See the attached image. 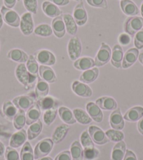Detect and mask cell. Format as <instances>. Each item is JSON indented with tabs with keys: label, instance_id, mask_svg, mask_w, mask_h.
<instances>
[{
	"label": "cell",
	"instance_id": "obj_37",
	"mask_svg": "<svg viewBox=\"0 0 143 160\" xmlns=\"http://www.w3.org/2000/svg\"><path fill=\"white\" fill-rule=\"evenodd\" d=\"M25 65H26L27 70L30 72V75H32L36 78H38L39 66L38 65V62H37L35 56L30 55L29 58H28L27 61V64Z\"/></svg>",
	"mask_w": 143,
	"mask_h": 160
},
{
	"label": "cell",
	"instance_id": "obj_62",
	"mask_svg": "<svg viewBox=\"0 0 143 160\" xmlns=\"http://www.w3.org/2000/svg\"><path fill=\"white\" fill-rule=\"evenodd\" d=\"M0 48H1V41H0Z\"/></svg>",
	"mask_w": 143,
	"mask_h": 160
},
{
	"label": "cell",
	"instance_id": "obj_22",
	"mask_svg": "<svg viewBox=\"0 0 143 160\" xmlns=\"http://www.w3.org/2000/svg\"><path fill=\"white\" fill-rule=\"evenodd\" d=\"M86 110L88 115L96 122H101L103 119V114L98 105L93 102H88L86 105Z\"/></svg>",
	"mask_w": 143,
	"mask_h": 160
},
{
	"label": "cell",
	"instance_id": "obj_48",
	"mask_svg": "<svg viewBox=\"0 0 143 160\" xmlns=\"http://www.w3.org/2000/svg\"><path fill=\"white\" fill-rule=\"evenodd\" d=\"M134 45L138 50L143 48V28L135 35Z\"/></svg>",
	"mask_w": 143,
	"mask_h": 160
},
{
	"label": "cell",
	"instance_id": "obj_7",
	"mask_svg": "<svg viewBox=\"0 0 143 160\" xmlns=\"http://www.w3.org/2000/svg\"><path fill=\"white\" fill-rule=\"evenodd\" d=\"M82 45L78 37L72 38L67 44V53L72 61H76L81 56Z\"/></svg>",
	"mask_w": 143,
	"mask_h": 160
},
{
	"label": "cell",
	"instance_id": "obj_39",
	"mask_svg": "<svg viewBox=\"0 0 143 160\" xmlns=\"http://www.w3.org/2000/svg\"><path fill=\"white\" fill-rule=\"evenodd\" d=\"M71 155L73 160H83V149L79 141H75L72 144Z\"/></svg>",
	"mask_w": 143,
	"mask_h": 160
},
{
	"label": "cell",
	"instance_id": "obj_5",
	"mask_svg": "<svg viewBox=\"0 0 143 160\" xmlns=\"http://www.w3.org/2000/svg\"><path fill=\"white\" fill-rule=\"evenodd\" d=\"M54 142L50 138H46L39 142L35 148V159H38L48 155L53 149Z\"/></svg>",
	"mask_w": 143,
	"mask_h": 160
},
{
	"label": "cell",
	"instance_id": "obj_15",
	"mask_svg": "<svg viewBox=\"0 0 143 160\" xmlns=\"http://www.w3.org/2000/svg\"><path fill=\"white\" fill-rule=\"evenodd\" d=\"M124 58V51L119 44H115L111 49V63L114 68H122V61Z\"/></svg>",
	"mask_w": 143,
	"mask_h": 160
},
{
	"label": "cell",
	"instance_id": "obj_11",
	"mask_svg": "<svg viewBox=\"0 0 143 160\" xmlns=\"http://www.w3.org/2000/svg\"><path fill=\"white\" fill-rule=\"evenodd\" d=\"M51 28H52L53 33L57 38L61 39L63 38L65 35V33H66V29H65L62 15L53 19L52 22H51Z\"/></svg>",
	"mask_w": 143,
	"mask_h": 160
},
{
	"label": "cell",
	"instance_id": "obj_24",
	"mask_svg": "<svg viewBox=\"0 0 143 160\" xmlns=\"http://www.w3.org/2000/svg\"><path fill=\"white\" fill-rule=\"evenodd\" d=\"M62 18H63L65 22L67 33L72 36L75 35L78 31V28H77V24L74 21L73 16L70 13H65L62 15Z\"/></svg>",
	"mask_w": 143,
	"mask_h": 160
},
{
	"label": "cell",
	"instance_id": "obj_63",
	"mask_svg": "<svg viewBox=\"0 0 143 160\" xmlns=\"http://www.w3.org/2000/svg\"><path fill=\"white\" fill-rule=\"evenodd\" d=\"M17 1H21V0H17Z\"/></svg>",
	"mask_w": 143,
	"mask_h": 160
},
{
	"label": "cell",
	"instance_id": "obj_54",
	"mask_svg": "<svg viewBox=\"0 0 143 160\" xmlns=\"http://www.w3.org/2000/svg\"><path fill=\"white\" fill-rule=\"evenodd\" d=\"M124 160H137V158L136 155L132 152V151L128 150L125 154Z\"/></svg>",
	"mask_w": 143,
	"mask_h": 160
},
{
	"label": "cell",
	"instance_id": "obj_55",
	"mask_svg": "<svg viewBox=\"0 0 143 160\" xmlns=\"http://www.w3.org/2000/svg\"><path fill=\"white\" fill-rule=\"evenodd\" d=\"M138 128L139 132L143 135V117L140 119V121L138 123Z\"/></svg>",
	"mask_w": 143,
	"mask_h": 160
},
{
	"label": "cell",
	"instance_id": "obj_45",
	"mask_svg": "<svg viewBox=\"0 0 143 160\" xmlns=\"http://www.w3.org/2000/svg\"><path fill=\"white\" fill-rule=\"evenodd\" d=\"M23 5L28 12L32 14H37L38 11V2L37 0H22Z\"/></svg>",
	"mask_w": 143,
	"mask_h": 160
},
{
	"label": "cell",
	"instance_id": "obj_27",
	"mask_svg": "<svg viewBox=\"0 0 143 160\" xmlns=\"http://www.w3.org/2000/svg\"><path fill=\"white\" fill-rule=\"evenodd\" d=\"M70 130V127L66 124H62L57 127L52 136V141L55 144L59 143L67 136Z\"/></svg>",
	"mask_w": 143,
	"mask_h": 160
},
{
	"label": "cell",
	"instance_id": "obj_4",
	"mask_svg": "<svg viewBox=\"0 0 143 160\" xmlns=\"http://www.w3.org/2000/svg\"><path fill=\"white\" fill-rule=\"evenodd\" d=\"M111 49L107 44L102 42L100 49L96 54L95 64L97 67H102L111 60Z\"/></svg>",
	"mask_w": 143,
	"mask_h": 160
},
{
	"label": "cell",
	"instance_id": "obj_44",
	"mask_svg": "<svg viewBox=\"0 0 143 160\" xmlns=\"http://www.w3.org/2000/svg\"><path fill=\"white\" fill-rule=\"evenodd\" d=\"M81 142L84 147V149H89L94 147L93 141L91 139L88 131H84L81 135Z\"/></svg>",
	"mask_w": 143,
	"mask_h": 160
},
{
	"label": "cell",
	"instance_id": "obj_47",
	"mask_svg": "<svg viewBox=\"0 0 143 160\" xmlns=\"http://www.w3.org/2000/svg\"><path fill=\"white\" fill-rule=\"evenodd\" d=\"M5 158L7 160H20L18 152L11 147H8L6 149Z\"/></svg>",
	"mask_w": 143,
	"mask_h": 160
},
{
	"label": "cell",
	"instance_id": "obj_2",
	"mask_svg": "<svg viewBox=\"0 0 143 160\" xmlns=\"http://www.w3.org/2000/svg\"><path fill=\"white\" fill-rule=\"evenodd\" d=\"M0 11H1L4 22L8 26L12 28H18L20 26L21 17L16 11L2 6Z\"/></svg>",
	"mask_w": 143,
	"mask_h": 160
},
{
	"label": "cell",
	"instance_id": "obj_34",
	"mask_svg": "<svg viewBox=\"0 0 143 160\" xmlns=\"http://www.w3.org/2000/svg\"><path fill=\"white\" fill-rule=\"evenodd\" d=\"M73 114L76 122H78L80 124H88L92 122V119L88 115V114H87L82 109H80V108H75V109H74Z\"/></svg>",
	"mask_w": 143,
	"mask_h": 160
},
{
	"label": "cell",
	"instance_id": "obj_21",
	"mask_svg": "<svg viewBox=\"0 0 143 160\" xmlns=\"http://www.w3.org/2000/svg\"><path fill=\"white\" fill-rule=\"evenodd\" d=\"M96 66L95 61L90 57H82L74 62V67L78 70H87Z\"/></svg>",
	"mask_w": 143,
	"mask_h": 160
},
{
	"label": "cell",
	"instance_id": "obj_46",
	"mask_svg": "<svg viewBox=\"0 0 143 160\" xmlns=\"http://www.w3.org/2000/svg\"><path fill=\"white\" fill-rule=\"evenodd\" d=\"M99 155V151L96 148L84 149L83 150V158L85 160H93L97 158Z\"/></svg>",
	"mask_w": 143,
	"mask_h": 160
},
{
	"label": "cell",
	"instance_id": "obj_26",
	"mask_svg": "<svg viewBox=\"0 0 143 160\" xmlns=\"http://www.w3.org/2000/svg\"><path fill=\"white\" fill-rule=\"evenodd\" d=\"M99 75V70L98 68H93L91 69L84 71L79 77L80 82L84 84H91L96 81Z\"/></svg>",
	"mask_w": 143,
	"mask_h": 160
},
{
	"label": "cell",
	"instance_id": "obj_19",
	"mask_svg": "<svg viewBox=\"0 0 143 160\" xmlns=\"http://www.w3.org/2000/svg\"><path fill=\"white\" fill-rule=\"evenodd\" d=\"M96 104L102 110H114L117 108V102L113 98L103 96L96 100Z\"/></svg>",
	"mask_w": 143,
	"mask_h": 160
},
{
	"label": "cell",
	"instance_id": "obj_33",
	"mask_svg": "<svg viewBox=\"0 0 143 160\" xmlns=\"http://www.w3.org/2000/svg\"><path fill=\"white\" fill-rule=\"evenodd\" d=\"M126 143L124 141H120L113 148L111 153V160H122L125 156Z\"/></svg>",
	"mask_w": 143,
	"mask_h": 160
},
{
	"label": "cell",
	"instance_id": "obj_38",
	"mask_svg": "<svg viewBox=\"0 0 143 160\" xmlns=\"http://www.w3.org/2000/svg\"><path fill=\"white\" fill-rule=\"evenodd\" d=\"M42 130V122L38 120L35 123L31 124L27 130V138L33 140L38 136Z\"/></svg>",
	"mask_w": 143,
	"mask_h": 160
},
{
	"label": "cell",
	"instance_id": "obj_32",
	"mask_svg": "<svg viewBox=\"0 0 143 160\" xmlns=\"http://www.w3.org/2000/svg\"><path fill=\"white\" fill-rule=\"evenodd\" d=\"M59 115L61 119L64 122L68 124H74L76 122V120L74 118L73 112L66 107H61L58 109Z\"/></svg>",
	"mask_w": 143,
	"mask_h": 160
},
{
	"label": "cell",
	"instance_id": "obj_3",
	"mask_svg": "<svg viewBox=\"0 0 143 160\" xmlns=\"http://www.w3.org/2000/svg\"><path fill=\"white\" fill-rule=\"evenodd\" d=\"M16 77L18 81L24 86L25 88L29 87L31 83L35 81L36 78L30 75L28 72L26 65L24 63H20L16 69Z\"/></svg>",
	"mask_w": 143,
	"mask_h": 160
},
{
	"label": "cell",
	"instance_id": "obj_14",
	"mask_svg": "<svg viewBox=\"0 0 143 160\" xmlns=\"http://www.w3.org/2000/svg\"><path fill=\"white\" fill-rule=\"evenodd\" d=\"M139 56V50L136 48H131L124 55L122 61V68L127 69L135 63Z\"/></svg>",
	"mask_w": 143,
	"mask_h": 160
},
{
	"label": "cell",
	"instance_id": "obj_49",
	"mask_svg": "<svg viewBox=\"0 0 143 160\" xmlns=\"http://www.w3.org/2000/svg\"><path fill=\"white\" fill-rule=\"evenodd\" d=\"M86 2L91 7L95 8H107L108 7L107 0H86Z\"/></svg>",
	"mask_w": 143,
	"mask_h": 160
},
{
	"label": "cell",
	"instance_id": "obj_43",
	"mask_svg": "<svg viewBox=\"0 0 143 160\" xmlns=\"http://www.w3.org/2000/svg\"><path fill=\"white\" fill-rule=\"evenodd\" d=\"M58 108H54L52 109L46 110L44 114V121L47 126L51 125L56 118Z\"/></svg>",
	"mask_w": 143,
	"mask_h": 160
},
{
	"label": "cell",
	"instance_id": "obj_1",
	"mask_svg": "<svg viewBox=\"0 0 143 160\" xmlns=\"http://www.w3.org/2000/svg\"><path fill=\"white\" fill-rule=\"evenodd\" d=\"M143 28V18L139 16H130L126 19L124 30L129 35H134Z\"/></svg>",
	"mask_w": 143,
	"mask_h": 160
},
{
	"label": "cell",
	"instance_id": "obj_59",
	"mask_svg": "<svg viewBox=\"0 0 143 160\" xmlns=\"http://www.w3.org/2000/svg\"><path fill=\"white\" fill-rule=\"evenodd\" d=\"M38 160H53V159L48 157V158H42V159H39Z\"/></svg>",
	"mask_w": 143,
	"mask_h": 160
},
{
	"label": "cell",
	"instance_id": "obj_13",
	"mask_svg": "<svg viewBox=\"0 0 143 160\" xmlns=\"http://www.w3.org/2000/svg\"><path fill=\"white\" fill-rule=\"evenodd\" d=\"M35 100L30 96H21L16 97L13 99V103L19 110L27 111L35 103Z\"/></svg>",
	"mask_w": 143,
	"mask_h": 160
},
{
	"label": "cell",
	"instance_id": "obj_56",
	"mask_svg": "<svg viewBox=\"0 0 143 160\" xmlns=\"http://www.w3.org/2000/svg\"><path fill=\"white\" fill-rule=\"evenodd\" d=\"M4 150H5V148H4V144H3L2 142L0 141V157L4 155Z\"/></svg>",
	"mask_w": 143,
	"mask_h": 160
},
{
	"label": "cell",
	"instance_id": "obj_28",
	"mask_svg": "<svg viewBox=\"0 0 143 160\" xmlns=\"http://www.w3.org/2000/svg\"><path fill=\"white\" fill-rule=\"evenodd\" d=\"M27 140V133L24 129H21L11 136L10 140V146L13 148L21 147Z\"/></svg>",
	"mask_w": 143,
	"mask_h": 160
},
{
	"label": "cell",
	"instance_id": "obj_29",
	"mask_svg": "<svg viewBox=\"0 0 143 160\" xmlns=\"http://www.w3.org/2000/svg\"><path fill=\"white\" fill-rule=\"evenodd\" d=\"M37 103L40 108V109L43 110H48L52 109L54 108H58L59 102L56 98L51 96H46L44 98H40L37 102Z\"/></svg>",
	"mask_w": 143,
	"mask_h": 160
},
{
	"label": "cell",
	"instance_id": "obj_58",
	"mask_svg": "<svg viewBox=\"0 0 143 160\" xmlns=\"http://www.w3.org/2000/svg\"><path fill=\"white\" fill-rule=\"evenodd\" d=\"M138 59H139V61L141 62V63L143 65V53H141L139 54Z\"/></svg>",
	"mask_w": 143,
	"mask_h": 160
},
{
	"label": "cell",
	"instance_id": "obj_12",
	"mask_svg": "<svg viewBox=\"0 0 143 160\" xmlns=\"http://www.w3.org/2000/svg\"><path fill=\"white\" fill-rule=\"evenodd\" d=\"M74 93L83 98H89L93 95V91L90 87L81 82L74 81L72 85Z\"/></svg>",
	"mask_w": 143,
	"mask_h": 160
},
{
	"label": "cell",
	"instance_id": "obj_8",
	"mask_svg": "<svg viewBox=\"0 0 143 160\" xmlns=\"http://www.w3.org/2000/svg\"><path fill=\"white\" fill-rule=\"evenodd\" d=\"M35 58L37 62L42 65L51 66L56 62V58L54 54L47 49H41L37 51L35 53Z\"/></svg>",
	"mask_w": 143,
	"mask_h": 160
},
{
	"label": "cell",
	"instance_id": "obj_64",
	"mask_svg": "<svg viewBox=\"0 0 143 160\" xmlns=\"http://www.w3.org/2000/svg\"><path fill=\"white\" fill-rule=\"evenodd\" d=\"M120 1H121V0H120Z\"/></svg>",
	"mask_w": 143,
	"mask_h": 160
},
{
	"label": "cell",
	"instance_id": "obj_61",
	"mask_svg": "<svg viewBox=\"0 0 143 160\" xmlns=\"http://www.w3.org/2000/svg\"><path fill=\"white\" fill-rule=\"evenodd\" d=\"M74 1H76V2H82L83 0H74Z\"/></svg>",
	"mask_w": 143,
	"mask_h": 160
},
{
	"label": "cell",
	"instance_id": "obj_6",
	"mask_svg": "<svg viewBox=\"0 0 143 160\" xmlns=\"http://www.w3.org/2000/svg\"><path fill=\"white\" fill-rule=\"evenodd\" d=\"M19 27L21 32L25 36H29L32 34L35 30V23H34L32 14L28 11L22 14Z\"/></svg>",
	"mask_w": 143,
	"mask_h": 160
},
{
	"label": "cell",
	"instance_id": "obj_20",
	"mask_svg": "<svg viewBox=\"0 0 143 160\" xmlns=\"http://www.w3.org/2000/svg\"><path fill=\"white\" fill-rule=\"evenodd\" d=\"M7 58L14 62L25 63L27 61L29 56L24 51L19 49V48H13L8 52Z\"/></svg>",
	"mask_w": 143,
	"mask_h": 160
},
{
	"label": "cell",
	"instance_id": "obj_9",
	"mask_svg": "<svg viewBox=\"0 0 143 160\" xmlns=\"http://www.w3.org/2000/svg\"><path fill=\"white\" fill-rule=\"evenodd\" d=\"M72 16L76 23L79 26H83L88 21V15L84 2H80L75 6L73 11Z\"/></svg>",
	"mask_w": 143,
	"mask_h": 160
},
{
	"label": "cell",
	"instance_id": "obj_17",
	"mask_svg": "<svg viewBox=\"0 0 143 160\" xmlns=\"http://www.w3.org/2000/svg\"><path fill=\"white\" fill-rule=\"evenodd\" d=\"M120 7L122 12L128 16H136L139 13V8L131 0H121Z\"/></svg>",
	"mask_w": 143,
	"mask_h": 160
},
{
	"label": "cell",
	"instance_id": "obj_30",
	"mask_svg": "<svg viewBox=\"0 0 143 160\" xmlns=\"http://www.w3.org/2000/svg\"><path fill=\"white\" fill-rule=\"evenodd\" d=\"M143 117V108L136 106L128 110L124 116V119L129 122H136Z\"/></svg>",
	"mask_w": 143,
	"mask_h": 160
},
{
	"label": "cell",
	"instance_id": "obj_31",
	"mask_svg": "<svg viewBox=\"0 0 143 160\" xmlns=\"http://www.w3.org/2000/svg\"><path fill=\"white\" fill-rule=\"evenodd\" d=\"M38 78V80H37L36 85L35 93L37 98L40 99L47 96L48 92H49V86H48V83L44 81V79L40 78Z\"/></svg>",
	"mask_w": 143,
	"mask_h": 160
},
{
	"label": "cell",
	"instance_id": "obj_52",
	"mask_svg": "<svg viewBox=\"0 0 143 160\" xmlns=\"http://www.w3.org/2000/svg\"><path fill=\"white\" fill-rule=\"evenodd\" d=\"M58 7H65L70 3V0H48Z\"/></svg>",
	"mask_w": 143,
	"mask_h": 160
},
{
	"label": "cell",
	"instance_id": "obj_35",
	"mask_svg": "<svg viewBox=\"0 0 143 160\" xmlns=\"http://www.w3.org/2000/svg\"><path fill=\"white\" fill-rule=\"evenodd\" d=\"M34 34L35 35L39 37H42V38H48L53 35L52 28L47 23H42L35 28L34 30Z\"/></svg>",
	"mask_w": 143,
	"mask_h": 160
},
{
	"label": "cell",
	"instance_id": "obj_50",
	"mask_svg": "<svg viewBox=\"0 0 143 160\" xmlns=\"http://www.w3.org/2000/svg\"><path fill=\"white\" fill-rule=\"evenodd\" d=\"M118 41L120 44H121L123 46H127L131 43V39L130 35H128V34L124 32V33H121L119 35Z\"/></svg>",
	"mask_w": 143,
	"mask_h": 160
},
{
	"label": "cell",
	"instance_id": "obj_57",
	"mask_svg": "<svg viewBox=\"0 0 143 160\" xmlns=\"http://www.w3.org/2000/svg\"><path fill=\"white\" fill-rule=\"evenodd\" d=\"M4 20H3L2 18V13H1V11H0V30L2 29V28L3 27V25H4Z\"/></svg>",
	"mask_w": 143,
	"mask_h": 160
},
{
	"label": "cell",
	"instance_id": "obj_23",
	"mask_svg": "<svg viewBox=\"0 0 143 160\" xmlns=\"http://www.w3.org/2000/svg\"><path fill=\"white\" fill-rule=\"evenodd\" d=\"M39 73L42 79L47 83L52 84L56 81V75L51 68L47 65H40L39 68Z\"/></svg>",
	"mask_w": 143,
	"mask_h": 160
},
{
	"label": "cell",
	"instance_id": "obj_25",
	"mask_svg": "<svg viewBox=\"0 0 143 160\" xmlns=\"http://www.w3.org/2000/svg\"><path fill=\"white\" fill-rule=\"evenodd\" d=\"M40 115H41V109L38 104L34 103L29 109H28L26 115V124L31 125L33 123L38 121Z\"/></svg>",
	"mask_w": 143,
	"mask_h": 160
},
{
	"label": "cell",
	"instance_id": "obj_18",
	"mask_svg": "<svg viewBox=\"0 0 143 160\" xmlns=\"http://www.w3.org/2000/svg\"><path fill=\"white\" fill-rule=\"evenodd\" d=\"M110 123L111 127L115 130H122L124 127V118L121 113V110L116 109L111 114L110 117Z\"/></svg>",
	"mask_w": 143,
	"mask_h": 160
},
{
	"label": "cell",
	"instance_id": "obj_36",
	"mask_svg": "<svg viewBox=\"0 0 143 160\" xmlns=\"http://www.w3.org/2000/svg\"><path fill=\"white\" fill-rule=\"evenodd\" d=\"M2 109L4 115L11 120L15 118L17 112H18V110H17L18 108L13 103V102L10 101H7L4 102Z\"/></svg>",
	"mask_w": 143,
	"mask_h": 160
},
{
	"label": "cell",
	"instance_id": "obj_41",
	"mask_svg": "<svg viewBox=\"0 0 143 160\" xmlns=\"http://www.w3.org/2000/svg\"><path fill=\"white\" fill-rule=\"evenodd\" d=\"M34 158L32 146L29 142H25L21 152V160H34Z\"/></svg>",
	"mask_w": 143,
	"mask_h": 160
},
{
	"label": "cell",
	"instance_id": "obj_60",
	"mask_svg": "<svg viewBox=\"0 0 143 160\" xmlns=\"http://www.w3.org/2000/svg\"><path fill=\"white\" fill-rule=\"evenodd\" d=\"M141 15H142V17L143 18V2L142 3L141 7Z\"/></svg>",
	"mask_w": 143,
	"mask_h": 160
},
{
	"label": "cell",
	"instance_id": "obj_40",
	"mask_svg": "<svg viewBox=\"0 0 143 160\" xmlns=\"http://www.w3.org/2000/svg\"><path fill=\"white\" fill-rule=\"evenodd\" d=\"M26 123V115L25 111L19 110L13 118V125L17 130H21Z\"/></svg>",
	"mask_w": 143,
	"mask_h": 160
},
{
	"label": "cell",
	"instance_id": "obj_10",
	"mask_svg": "<svg viewBox=\"0 0 143 160\" xmlns=\"http://www.w3.org/2000/svg\"><path fill=\"white\" fill-rule=\"evenodd\" d=\"M88 133L92 141L98 145H104L109 141L104 131L96 126H91L89 127Z\"/></svg>",
	"mask_w": 143,
	"mask_h": 160
},
{
	"label": "cell",
	"instance_id": "obj_53",
	"mask_svg": "<svg viewBox=\"0 0 143 160\" xmlns=\"http://www.w3.org/2000/svg\"><path fill=\"white\" fill-rule=\"evenodd\" d=\"M4 6L8 8H13L17 2V0H3Z\"/></svg>",
	"mask_w": 143,
	"mask_h": 160
},
{
	"label": "cell",
	"instance_id": "obj_51",
	"mask_svg": "<svg viewBox=\"0 0 143 160\" xmlns=\"http://www.w3.org/2000/svg\"><path fill=\"white\" fill-rule=\"evenodd\" d=\"M71 153L69 151H63L58 154L55 160H71Z\"/></svg>",
	"mask_w": 143,
	"mask_h": 160
},
{
	"label": "cell",
	"instance_id": "obj_16",
	"mask_svg": "<svg viewBox=\"0 0 143 160\" xmlns=\"http://www.w3.org/2000/svg\"><path fill=\"white\" fill-rule=\"evenodd\" d=\"M42 8L44 13L49 18H55L56 17L62 15V11L58 6L49 1H44L42 4Z\"/></svg>",
	"mask_w": 143,
	"mask_h": 160
},
{
	"label": "cell",
	"instance_id": "obj_42",
	"mask_svg": "<svg viewBox=\"0 0 143 160\" xmlns=\"http://www.w3.org/2000/svg\"><path fill=\"white\" fill-rule=\"evenodd\" d=\"M107 138L112 142H120L123 141L124 138V134L119 130L110 129L105 132Z\"/></svg>",
	"mask_w": 143,
	"mask_h": 160
}]
</instances>
